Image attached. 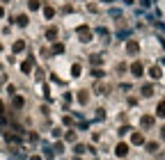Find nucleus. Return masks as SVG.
I'll return each instance as SVG.
<instances>
[{
    "instance_id": "nucleus-1",
    "label": "nucleus",
    "mask_w": 165,
    "mask_h": 160,
    "mask_svg": "<svg viewBox=\"0 0 165 160\" xmlns=\"http://www.w3.org/2000/svg\"><path fill=\"white\" fill-rule=\"evenodd\" d=\"M78 34H80V41H89V37H92V32H89L87 28H80V30H78Z\"/></svg>"
},
{
    "instance_id": "nucleus-2",
    "label": "nucleus",
    "mask_w": 165,
    "mask_h": 160,
    "mask_svg": "<svg viewBox=\"0 0 165 160\" xmlns=\"http://www.w3.org/2000/svg\"><path fill=\"white\" fill-rule=\"evenodd\" d=\"M126 153H129V146H126V144H117V155H119V158H124Z\"/></svg>"
},
{
    "instance_id": "nucleus-3",
    "label": "nucleus",
    "mask_w": 165,
    "mask_h": 160,
    "mask_svg": "<svg viewBox=\"0 0 165 160\" xmlns=\"http://www.w3.org/2000/svg\"><path fill=\"white\" fill-rule=\"evenodd\" d=\"M46 37H48V39H55V37H57V28H48Z\"/></svg>"
},
{
    "instance_id": "nucleus-4",
    "label": "nucleus",
    "mask_w": 165,
    "mask_h": 160,
    "mask_svg": "<svg viewBox=\"0 0 165 160\" xmlns=\"http://www.w3.org/2000/svg\"><path fill=\"white\" fill-rule=\"evenodd\" d=\"M131 142H133V144H142V135H140V133H135L133 137H131Z\"/></svg>"
},
{
    "instance_id": "nucleus-5",
    "label": "nucleus",
    "mask_w": 165,
    "mask_h": 160,
    "mask_svg": "<svg viewBox=\"0 0 165 160\" xmlns=\"http://www.w3.org/2000/svg\"><path fill=\"white\" fill-rule=\"evenodd\" d=\"M44 14H46V18H53V16H55V9H53V7H46Z\"/></svg>"
},
{
    "instance_id": "nucleus-6",
    "label": "nucleus",
    "mask_w": 165,
    "mask_h": 160,
    "mask_svg": "<svg viewBox=\"0 0 165 160\" xmlns=\"http://www.w3.org/2000/svg\"><path fill=\"white\" fill-rule=\"evenodd\" d=\"M151 92H154V89H151V85H144V87H142V94H144V96H151Z\"/></svg>"
},
{
    "instance_id": "nucleus-7",
    "label": "nucleus",
    "mask_w": 165,
    "mask_h": 160,
    "mask_svg": "<svg viewBox=\"0 0 165 160\" xmlns=\"http://www.w3.org/2000/svg\"><path fill=\"white\" fill-rule=\"evenodd\" d=\"M131 71H133L135 76H140V73H142V67H140V64H133V67H131Z\"/></svg>"
},
{
    "instance_id": "nucleus-8",
    "label": "nucleus",
    "mask_w": 165,
    "mask_h": 160,
    "mask_svg": "<svg viewBox=\"0 0 165 160\" xmlns=\"http://www.w3.org/2000/svg\"><path fill=\"white\" fill-rule=\"evenodd\" d=\"M78 101H80V103H87V92H80V94H78Z\"/></svg>"
},
{
    "instance_id": "nucleus-9",
    "label": "nucleus",
    "mask_w": 165,
    "mask_h": 160,
    "mask_svg": "<svg viewBox=\"0 0 165 160\" xmlns=\"http://www.w3.org/2000/svg\"><path fill=\"white\" fill-rule=\"evenodd\" d=\"M149 73H151V78H160V69H158V67H154Z\"/></svg>"
},
{
    "instance_id": "nucleus-10",
    "label": "nucleus",
    "mask_w": 165,
    "mask_h": 160,
    "mask_svg": "<svg viewBox=\"0 0 165 160\" xmlns=\"http://www.w3.org/2000/svg\"><path fill=\"white\" fill-rule=\"evenodd\" d=\"M158 117H165V101L158 103Z\"/></svg>"
},
{
    "instance_id": "nucleus-11",
    "label": "nucleus",
    "mask_w": 165,
    "mask_h": 160,
    "mask_svg": "<svg viewBox=\"0 0 165 160\" xmlns=\"http://www.w3.org/2000/svg\"><path fill=\"white\" fill-rule=\"evenodd\" d=\"M129 53H138V44H135V41L129 44Z\"/></svg>"
},
{
    "instance_id": "nucleus-12",
    "label": "nucleus",
    "mask_w": 165,
    "mask_h": 160,
    "mask_svg": "<svg viewBox=\"0 0 165 160\" xmlns=\"http://www.w3.org/2000/svg\"><path fill=\"white\" fill-rule=\"evenodd\" d=\"M16 23H19V25H25V23H28V16H19V18H16Z\"/></svg>"
},
{
    "instance_id": "nucleus-13",
    "label": "nucleus",
    "mask_w": 165,
    "mask_h": 160,
    "mask_svg": "<svg viewBox=\"0 0 165 160\" xmlns=\"http://www.w3.org/2000/svg\"><path fill=\"white\" fill-rule=\"evenodd\" d=\"M92 76H94V78H103V71H101V69H96V71L92 69Z\"/></svg>"
},
{
    "instance_id": "nucleus-14",
    "label": "nucleus",
    "mask_w": 165,
    "mask_h": 160,
    "mask_svg": "<svg viewBox=\"0 0 165 160\" xmlns=\"http://www.w3.org/2000/svg\"><path fill=\"white\" fill-rule=\"evenodd\" d=\"M30 69H32V62H25V64H23V71H25V73H30Z\"/></svg>"
},
{
    "instance_id": "nucleus-15",
    "label": "nucleus",
    "mask_w": 165,
    "mask_h": 160,
    "mask_svg": "<svg viewBox=\"0 0 165 160\" xmlns=\"http://www.w3.org/2000/svg\"><path fill=\"white\" fill-rule=\"evenodd\" d=\"M39 7V0H30V9H37Z\"/></svg>"
},
{
    "instance_id": "nucleus-16",
    "label": "nucleus",
    "mask_w": 165,
    "mask_h": 160,
    "mask_svg": "<svg viewBox=\"0 0 165 160\" xmlns=\"http://www.w3.org/2000/svg\"><path fill=\"white\" fill-rule=\"evenodd\" d=\"M23 46H25V44H23V41H16V46H14V51H23Z\"/></svg>"
},
{
    "instance_id": "nucleus-17",
    "label": "nucleus",
    "mask_w": 165,
    "mask_h": 160,
    "mask_svg": "<svg viewBox=\"0 0 165 160\" xmlns=\"http://www.w3.org/2000/svg\"><path fill=\"white\" fill-rule=\"evenodd\" d=\"M32 160H41V158H37V155H35V158H32Z\"/></svg>"
},
{
    "instance_id": "nucleus-18",
    "label": "nucleus",
    "mask_w": 165,
    "mask_h": 160,
    "mask_svg": "<svg viewBox=\"0 0 165 160\" xmlns=\"http://www.w3.org/2000/svg\"><path fill=\"white\" fill-rule=\"evenodd\" d=\"M163 137H165V128H163Z\"/></svg>"
}]
</instances>
